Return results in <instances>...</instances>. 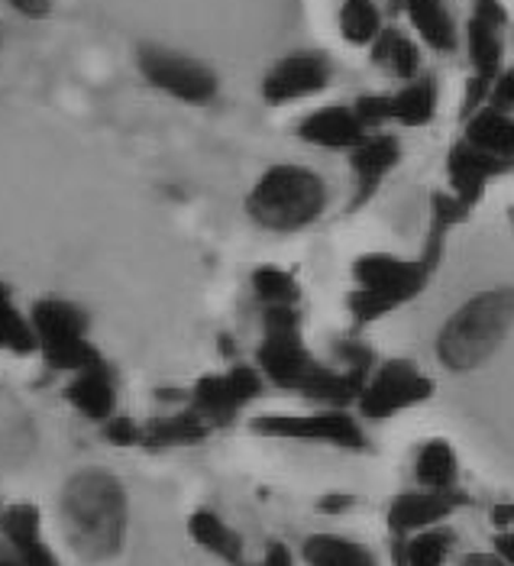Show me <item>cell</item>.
<instances>
[{"instance_id":"1","label":"cell","mask_w":514,"mask_h":566,"mask_svg":"<svg viewBox=\"0 0 514 566\" xmlns=\"http://www.w3.org/2000/svg\"><path fill=\"white\" fill-rule=\"evenodd\" d=\"M62 522L72 547L85 560H111L127 537V492L117 476L85 470L65 482Z\"/></svg>"},{"instance_id":"2","label":"cell","mask_w":514,"mask_h":566,"mask_svg":"<svg viewBox=\"0 0 514 566\" xmlns=\"http://www.w3.org/2000/svg\"><path fill=\"white\" fill-rule=\"evenodd\" d=\"M514 327V289H485L470 302L457 307V314L437 334V359L450 373H472L485 366Z\"/></svg>"},{"instance_id":"3","label":"cell","mask_w":514,"mask_h":566,"mask_svg":"<svg viewBox=\"0 0 514 566\" xmlns=\"http://www.w3.org/2000/svg\"><path fill=\"white\" fill-rule=\"evenodd\" d=\"M327 208V185L307 166H272L253 185L246 211L262 230L298 233Z\"/></svg>"},{"instance_id":"4","label":"cell","mask_w":514,"mask_h":566,"mask_svg":"<svg viewBox=\"0 0 514 566\" xmlns=\"http://www.w3.org/2000/svg\"><path fill=\"white\" fill-rule=\"evenodd\" d=\"M433 269L421 260H401L388 253H366L353 262L356 292L349 295V314L356 324H373L411 298H418Z\"/></svg>"},{"instance_id":"5","label":"cell","mask_w":514,"mask_h":566,"mask_svg":"<svg viewBox=\"0 0 514 566\" xmlns=\"http://www.w3.org/2000/svg\"><path fill=\"white\" fill-rule=\"evenodd\" d=\"M262 344L256 349L259 373L279 389L298 392L321 366L301 337L298 307H262Z\"/></svg>"},{"instance_id":"6","label":"cell","mask_w":514,"mask_h":566,"mask_svg":"<svg viewBox=\"0 0 514 566\" xmlns=\"http://www.w3.org/2000/svg\"><path fill=\"white\" fill-rule=\"evenodd\" d=\"M430 395H433V382L415 363L388 359L379 369L369 373L356 408L369 421H386V418H395V415H401L408 408L424 405Z\"/></svg>"},{"instance_id":"7","label":"cell","mask_w":514,"mask_h":566,"mask_svg":"<svg viewBox=\"0 0 514 566\" xmlns=\"http://www.w3.org/2000/svg\"><path fill=\"white\" fill-rule=\"evenodd\" d=\"M139 72L153 87L185 104H211L217 97V75L198 59L162 49V45H143L139 49Z\"/></svg>"},{"instance_id":"8","label":"cell","mask_w":514,"mask_h":566,"mask_svg":"<svg viewBox=\"0 0 514 566\" xmlns=\"http://www.w3.org/2000/svg\"><path fill=\"white\" fill-rule=\"evenodd\" d=\"M259 437L331 443L340 450H366V434L346 408H324L314 415H259L250 424Z\"/></svg>"},{"instance_id":"9","label":"cell","mask_w":514,"mask_h":566,"mask_svg":"<svg viewBox=\"0 0 514 566\" xmlns=\"http://www.w3.org/2000/svg\"><path fill=\"white\" fill-rule=\"evenodd\" d=\"M262 395V373L253 366H233L227 373L201 376L191 389V408L211 424H230L250 401Z\"/></svg>"},{"instance_id":"10","label":"cell","mask_w":514,"mask_h":566,"mask_svg":"<svg viewBox=\"0 0 514 566\" xmlns=\"http://www.w3.org/2000/svg\"><path fill=\"white\" fill-rule=\"evenodd\" d=\"M331 85V62L321 52H292L282 62H275L262 82V97L272 107H285L304 101L311 94H321Z\"/></svg>"},{"instance_id":"11","label":"cell","mask_w":514,"mask_h":566,"mask_svg":"<svg viewBox=\"0 0 514 566\" xmlns=\"http://www.w3.org/2000/svg\"><path fill=\"white\" fill-rule=\"evenodd\" d=\"M470 499L460 489H415V492H401L391 499L386 512L388 531L395 537H408L418 534L424 527L443 524L457 509H463Z\"/></svg>"},{"instance_id":"12","label":"cell","mask_w":514,"mask_h":566,"mask_svg":"<svg viewBox=\"0 0 514 566\" xmlns=\"http://www.w3.org/2000/svg\"><path fill=\"white\" fill-rule=\"evenodd\" d=\"M514 159L508 156H499V153H489L482 146H475L470 139L457 143L450 149V159H447V172H450V188L453 195L463 201V205H479V198L485 195L489 181L499 178V175L512 172Z\"/></svg>"},{"instance_id":"13","label":"cell","mask_w":514,"mask_h":566,"mask_svg":"<svg viewBox=\"0 0 514 566\" xmlns=\"http://www.w3.org/2000/svg\"><path fill=\"white\" fill-rule=\"evenodd\" d=\"M401 159V143L388 133H366L353 149H349V166L356 172V195H353V211L369 205L373 195L382 188L388 172Z\"/></svg>"},{"instance_id":"14","label":"cell","mask_w":514,"mask_h":566,"mask_svg":"<svg viewBox=\"0 0 514 566\" xmlns=\"http://www.w3.org/2000/svg\"><path fill=\"white\" fill-rule=\"evenodd\" d=\"M69 405L85 415L87 421H107L114 418L117 408V386H114V373L104 359H97L94 366H87L82 373H75V379L65 386Z\"/></svg>"},{"instance_id":"15","label":"cell","mask_w":514,"mask_h":566,"mask_svg":"<svg viewBox=\"0 0 514 566\" xmlns=\"http://www.w3.org/2000/svg\"><path fill=\"white\" fill-rule=\"evenodd\" d=\"M298 136L311 146L340 153V149H353L366 136V127L353 107H321L301 120Z\"/></svg>"},{"instance_id":"16","label":"cell","mask_w":514,"mask_h":566,"mask_svg":"<svg viewBox=\"0 0 514 566\" xmlns=\"http://www.w3.org/2000/svg\"><path fill=\"white\" fill-rule=\"evenodd\" d=\"M0 531L7 537V544L13 547V557L27 566H59L55 554L49 551L40 531V512L33 505H13L3 509Z\"/></svg>"},{"instance_id":"17","label":"cell","mask_w":514,"mask_h":566,"mask_svg":"<svg viewBox=\"0 0 514 566\" xmlns=\"http://www.w3.org/2000/svg\"><path fill=\"white\" fill-rule=\"evenodd\" d=\"M30 327L36 334V349L55 340L87 337V314L75 302L65 298H43L30 307Z\"/></svg>"},{"instance_id":"18","label":"cell","mask_w":514,"mask_h":566,"mask_svg":"<svg viewBox=\"0 0 514 566\" xmlns=\"http://www.w3.org/2000/svg\"><path fill=\"white\" fill-rule=\"evenodd\" d=\"M466 52L472 62V82L470 85L482 94H489L495 78L502 75V30L470 17L466 23Z\"/></svg>"},{"instance_id":"19","label":"cell","mask_w":514,"mask_h":566,"mask_svg":"<svg viewBox=\"0 0 514 566\" xmlns=\"http://www.w3.org/2000/svg\"><path fill=\"white\" fill-rule=\"evenodd\" d=\"M211 434V424L188 405L185 411L153 418L149 424H143V447L149 450H171V447H191L201 443Z\"/></svg>"},{"instance_id":"20","label":"cell","mask_w":514,"mask_h":566,"mask_svg":"<svg viewBox=\"0 0 514 566\" xmlns=\"http://www.w3.org/2000/svg\"><path fill=\"white\" fill-rule=\"evenodd\" d=\"M457 534L447 524H433L418 534L395 537V566H443L453 554Z\"/></svg>"},{"instance_id":"21","label":"cell","mask_w":514,"mask_h":566,"mask_svg":"<svg viewBox=\"0 0 514 566\" xmlns=\"http://www.w3.org/2000/svg\"><path fill=\"white\" fill-rule=\"evenodd\" d=\"M405 13L415 27V33L437 52H453L460 43L457 23L443 0H405Z\"/></svg>"},{"instance_id":"22","label":"cell","mask_w":514,"mask_h":566,"mask_svg":"<svg viewBox=\"0 0 514 566\" xmlns=\"http://www.w3.org/2000/svg\"><path fill=\"white\" fill-rule=\"evenodd\" d=\"M188 534L198 547H204L208 554H214L217 560L237 566L243 564V541L240 534L223 522L220 515L208 512V509H198L191 518H188Z\"/></svg>"},{"instance_id":"23","label":"cell","mask_w":514,"mask_h":566,"mask_svg":"<svg viewBox=\"0 0 514 566\" xmlns=\"http://www.w3.org/2000/svg\"><path fill=\"white\" fill-rule=\"evenodd\" d=\"M415 480L421 489H457L460 482V460L457 450L443 440H428L415 457Z\"/></svg>"},{"instance_id":"24","label":"cell","mask_w":514,"mask_h":566,"mask_svg":"<svg viewBox=\"0 0 514 566\" xmlns=\"http://www.w3.org/2000/svg\"><path fill=\"white\" fill-rule=\"evenodd\" d=\"M301 557L307 566H379L376 557L349 541V537H340V534H314L304 541L301 547Z\"/></svg>"},{"instance_id":"25","label":"cell","mask_w":514,"mask_h":566,"mask_svg":"<svg viewBox=\"0 0 514 566\" xmlns=\"http://www.w3.org/2000/svg\"><path fill=\"white\" fill-rule=\"evenodd\" d=\"M373 62L401 82H415L421 69V52L415 40L405 36L401 30H382L373 43Z\"/></svg>"},{"instance_id":"26","label":"cell","mask_w":514,"mask_h":566,"mask_svg":"<svg viewBox=\"0 0 514 566\" xmlns=\"http://www.w3.org/2000/svg\"><path fill=\"white\" fill-rule=\"evenodd\" d=\"M466 139L489 153L514 159V117L485 104L472 117H466Z\"/></svg>"},{"instance_id":"27","label":"cell","mask_w":514,"mask_h":566,"mask_svg":"<svg viewBox=\"0 0 514 566\" xmlns=\"http://www.w3.org/2000/svg\"><path fill=\"white\" fill-rule=\"evenodd\" d=\"M437 114V85L433 78L405 82L398 94H391V120L401 127H428Z\"/></svg>"},{"instance_id":"28","label":"cell","mask_w":514,"mask_h":566,"mask_svg":"<svg viewBox=\"0 0 514 566\" xmlns=\"http://www.w3.org/2000/svg\"><path fill=\"white\" fill-rule=\"evenodd\" d=\"M36 349V334L30 327V314L13 305L10 289L0 282V353L27 356Z\"/></svg>"},{"instance_id":"29","label":"cell","mask_w":514,"mask_h":566,"mask_svg":"<svg viewBox=\"0 0 514 566\" xmlns=\"http://www.w3.org/2000/svg\"><path fill=\"white\" fill-rule=\"evenodd\" d=\"M340 33L349 45H373L382 33V13L373 0H346L340 7Z\"/></svg>"},{"instance_id":"30","label":"cell","mask_w":514,"mask_h":566,"mask_svg":"<svg viewBox=\"0 0 514 566\" xmlns=\"http://www.w3.org/2000/svg\"><path fill=\"white\" fill-rule=\"evenodd\" d=\"M253 292H256L262 307H295L301 298L298 279L289 269H279V265H259L253 272Z\"/></svg>"},{"instance_id":"31","label":"cell","mask_w":514,"mask_h":566,"mask_svg":"<svg viewBox=\"0 0 514 566\" xmlns=\"http://www.w3.org/2000/svg\"><path fill=\"white\" fill-rule=\"evenodd\" d=\"M43 353L45 366L55 369V373H82L87 366H94L101 359V353L94 349V344L87 337H72V340H55V344H45L40 347Z\"/></svg>"},{"instance_id":"32","label":"cell","mask_w":514,"mask_h":566,"mask_svg":"<svg viewBox=\"0 0 514 566\" xmlns=\"http://www.w3.org/2000/svg\"><path fill=\"white\" fill-rule=\"evenodd\" d=\"M356 117L363 120V127H382L391 120V94H363L356 104H353Z\"/></svg>"},{"instance_id":"33","label":"cell","mask_w":514,"mask_h":566,"mask_svg":"<svg viewBox=\"0 0 514 566\" xmlns=\"http://www.w3.org/2000/svg\"><path fill=\"white\" fill-rule=\"evenodd\" d=\"M104 437L117 447H133V443H143V424H136L133 418H124V415H114L104 421Z\"/></svg>"},{"instance_id":"34","label":"cell","mask_w":514,"mask_h":566,"mask_svg":"<svg viewBox=\"0 0 514 566\" xmlns=\"http://www.w3.org/2000/svg\"><path fill=\"white\" fill-rule=\"evenodd\" d=\"M489 107L505 111V114H514V69L502 72V75L495 78V85L489 91Z\"/></svg>"},{"instance_id":"35","label":"cell","mask_w":514,"mask_h":566,"mask_svg":"<svg viewBox=\"0 0 514 566\" xmlns=\"http://www.w3.org/2000/svg\"><path fill=\"white\" fill-rule=\"evenodd\" d=\"M472 17H479V20H485V23H492V27H505V20H508V13H505V7L499 3V0H475V7H472Z\"/></svg>"},{"instance_id":"36","label":"cell","mask_w":514,"mask_h":566,"mask_svg":"<svg viewBox=\"0 0 514 566\" xmlns=\"http://www.w3.org/2000/svg\"><path fill=\"white\" fill-rule=\"evenodd\" d=\"M356 505V495H349V492H327L321 502H317V509L324 512V515H343V512H349Z\"/></svg>"},{"instance_id":"37","label":"cell","mask_w":514,"mask_h":566,"mask_svg":"<svg viewBox=\"0 0 514 566\" xmlns=\"http://www.w3.org/2000/svg\"><path fill=\"white\" fill-rule=\"evenodd\" d=\"M3 3H10L17 13H23L30 20H43V17H49V10H52V0H3Z\"/></svg>"},{"instance_id":"38","label":"cell","mask_w":514,"mask_h":566,"mask_svg":"<svg viewBox=\"0 0 514 566\" xmlns=\"http://www.w3.org/2000/svg\"><path fill=\"white\" fill-rule=\"evenodd\" d=\"M262 566H295V557H292V551H289L285 544L272 541V544L265 547V557H262Z\"/></svg>"},{"instance_id":"39","label":"cell","mask_w":514,"mask_h":566,"mask_svg":"<svg viewBox=\"0 0 514 566\" xmlns=\"http://www.w3.org/2000/svg\"><path fill=\"white\" fill-rule=\"evenodd\" d=\"M492 524H495L499 531H508V534H514V502H502V505H495V509H492Z\"/></svg>"},{"instance_id":"40","label":"cell","mask_w":514,"mask_h":566,"mask_svg":"<svg viewBox=\"0 0 514 566\" xmlns=\"http://www.w3.org/2000/svg\"><path fill=\"white\" fill-rule=\"evenodd\" d=\"M492 551H495L505 564L514 566V534H508V531H499V534H495V541H492Z\"/></svg>"},{"instance_id":"41","label":"cell","mask_w":514,"mask_h":566,"mask_svg":"<svg viewBox=\"0 0 514 566\" xmlns=\"http://www.w3.org/2000/svg\"><path fill=\"white\" fill-rule=\"evenodd\" d=\"M460 566H508L495 551H489V554H466Z\"/></svg>"},{"instance_id":"42","label":"cell","mask_w":514,"mask_h":566,"mask_svg":"<svg viewBox=\"0 0 514 566\" xmlns=\"http://www.w3.org/2000/svg\"><path fill=\"white\" fill-rule=\"evenodd\" d=\"M0 566H27V564H20L17 557H0Z\"/></svg>"},{"instance_id":"43","label":"cell","mask_w":514,"mask_h":566,"mask_svg":"<svg viewBox=\"0 0 514 566\" xmlns=\"http://www.w3.org/2000/svg\"><path fill=\"white\" fill-rule=\"evenodd\" d=\"M0 518H3V505H0Z\"/></svg>"},{"instance_id":"44","label":"cell","mask_w":514,"mask_h":566,"mask_svg":"<svg viewBox=\"0 0 514 566\" xmlns=\"http://www.w3.org/2000/svg\"><path fill=\"white\" fill-rule=\"evenodd\" d=\"M237 566H246V564H237ZM259 566H262V564H259Z\"/></svg>"},{"instance_id":"45","label":"cell","mask_w":514,"mask_h":566,"mask_svg":"<svg viewBox=\"0 0 514 566\" xmlns=\"http://www.w3.org/2000/svg\"><path fill=\"white\" fill-rule=\"evenodd\" d=\"M512 220H514V211H512Z\"/></svg>"}]
</instances>
